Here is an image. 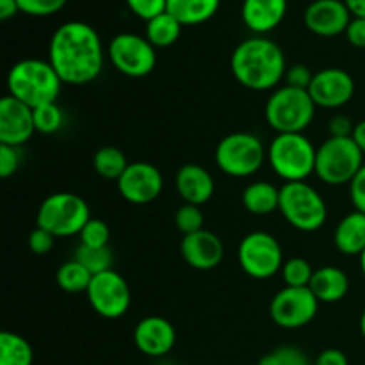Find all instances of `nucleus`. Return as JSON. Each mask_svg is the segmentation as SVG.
<instances>
[{
	"instance_id": "4468645a",
	"label": "nucleus",
	"mask_w": 365,
	"mask_h": 365,
	"mask_svg": "<svg viewBox=\"0 0 365 365\" xmlns=\"http://www.w3.org/2000/svg\"><path fill=\"white\" fill-rule=\"evenodd\" d=\"M164 187L163 173L150 163H132L118 180L121 198L134 205L155 202Z\"/></svg>"
},
{
	"instance_id": "0eeeda50",
	"label": "nucleus",
	"mask_w": 365,
	"mask_h": 365,
	"mask_svg": "<svg viewBox=\"0 0 365 365\" xmlns=\"http://www.w3.org/2000/svg\"><path fill=\"white\" fill-rule=\"evenodd\" d=\"M89 220L91 212L84 198L73 192H56L39 205L36 227L45 228L56 237H70L81 234Z\"/></svg>"
},
{
	"instance_id": "c85d7f7f",
	"label": "nucleus",
	"mask_w": 365,
	"mask_h": 365,
	"mask_svg": "<svg viewBox=\"0 0 365 365\" xmlns=\"http://www.w3.org/2000/svg\"><path fill=\"white\" fill-rule=\"evenodd\" d=\"M57 285L63 289L64 292L70 294H78V292H86L89 289V284L93 280V274L78 262L77 259L68 260L63 266L57 269Z\"/></svg>"
},
{
	"instance_id": "72a5a7b5",
	"label": "nucleus",
	"mask_w": 365,
	"mask_h": 365,
	"mask_svg": "<svg viewBox=\"0 0 365 365\" xmlns=\"http://www.w3.org/2000/svg\"><path fill=\"white\" fill-rule=\"evenodd\" d=\"M78 235H81V245L89 246V248H103V246H109V225L102 220H93L91 217Z\"/></svg>"
},
{
	"instance_id": "49530a36",
	"label": "nucleus",
	"mask_w": 365,
	"mask_h": 365,
	"mask_svg": "<svg viewBox=\"0 0 365 365\" xmlns=\"http://www.w3.org/2000/svg\"><path fill=\"white\" fill-rule=\"evenodd\" d=\"M353 18H365V0H344Z\"/></svg>"
},
{
	"instance_id": "2f4dec72",
	"label": "nucleus",
	"mask_w": 365,
	"mask_h": 365,
	"mask_svg": "<svg viewBox=\"0 0 365 365\" xmlns=\"http://www.w3.org/2000/svg\"><path fill=\"white\" fill-rule=\"evenodd\" d=\"M63 110L56 102L34 109V127L39 134H56L63 127Z\"/></svg>"
},
{
	"instance_id": "ddd939ff",
	"label": "nucleus",
	"mask_w": 365,
	"mask_h": 365,
	"mask_svg": "<svg viewBox=\"0 0 365 365\" xmlns=\"http://www.w3.org/2000/svg\"><path fill=\"white\" fill-rule=\"evenodd\" d=\"M317 309L319 299L309 287H284L271 299L269 316L277 327L298 330L312 323Z\"/></svg>"
},
{
	"instance_id": "9b49d317",
	"label": "nucleus",
	"mask_w": 365,
	"mask_h": 365,
	"mask_svg": "<svg viewBox=\"0 0 365 365\" xmlns=\"http://www.w3.org/2000/svg\"><path fill=\"white\" fill-rule=\"evenodd\" d=\"M155 46L143 36L134 32H121L110 39L107 56L120 73L132 78H141L152 73L155 68Z\"/></svg>"
},
{
	"instance_id": "09e8293b",
	"label": "nucleus",
	"mask_w": 365,
	"mask_h": 365,
	"mask_svg": "<svg viewBox=\"0 0 365 365\" xmlns=\"http://www.w3.org/2000/svg\"><path fill=\"white\" fill-rule=\"evenodd\" d=\"M257 365H280V362H278L277 353L271 351V353H267V355H264L262 359L259 360V364H257Z\"/></svg>"
},
{
	"instance_id": "6ab92c4d",
	"label": "nucleus",
	"mask_w": 365,
	"mask_h": 365,
	"mask_svg": "<svg viewBox=\"0 0 365 365\" xmlns=\"http://www.w3.org/2000/svg\"><path fill=\"white\" fill-rule=\"evenodd\" d=\"M180 255L185 264L195 269L209 271L220 266L225 255V248L216 234L203 228L196 234L184 235L180 242Z\"/></svg>"
},
{
	"instance_id": "5701e85b",
	"label": "nucleus",
	"mask_w": 365,
	"mask_h": 365,
	"mask_svg": "<svg viewBox=\"0 0 365 365\" xmlns=\"http://www.w3.org/2000/svg\"><path fill=\"white\" fill-rule=\"evenodd\" d=\"M335 248L344 255H359L365 250V214L355 212L348 214L339 221L334 232Z\"/></svg>"
},
{
	"instance_id": "1a4fd4ad",
	"label": "nucleus",
	"mask_w": 365,
	"mask_h": 365,
	"mask_svg": "<svg viewBox=\"0 0 365 365\" xmlns=\"http://www.w3.org/2000/svg\"><path fill=\"white\" fill-rule=\"evenodd\" d=\"M262 141L250 132H232L216 146V164L225 175L246 178L255 175L266 159Z\"/></svg>"
},
{
	"instance_id": "a18cd8bd",
	"label": "nucleus",
	"mask_w": 365,
	"mask_h": 365,
	"mask_svg": "<svg viewBox=\"0 0 365 365\" xmlns=\"http://www.w3.org/2000/svg\"><path fill=\"white\" fill-rule=\"evenodd\" d=\"M20 13L16 0H0V20L7 21Z\"/></svg>"
},
{
	"instance_id": "393cba45",
	"label": "nucleus",
	"mask_w": 365,
	"mask_h": 365,
	"mask_svg": "<svg viewBox=\"0 0 365 365\" xmlns=\"http://www.w3.org/2000/svg\"><path fill=\"white\" fill-rule=\"evenodd\" d=\"M242 205L255 216H267L280 209V189L269 182H253L242 192Z\"/></svg>"
},
{
	"instance_id": "79ce46f5",
	"label": "nucleus",
	"mask_w": 365,
	"mask_h": 365,
	"mask_svg": "<svg viewBox=\"0 0 365 365\" xmlns=\"http://www.w3.org/2000/svg\"><path fill=\"white\" fill-rule=\"evenodd\" d=\"M328 128H330V138H351L353 130H355V125L344 114H337L330 120L328 123Z\"/></svg>"
},
{
	"instance_id": "37998d69",
	"label": "nucleus",
	"mask_w": 365,
	"mask_h": 365,
	"mask_svg": "<svg viewBox=\"0 0 365 365\" xmlns=\"http://www.w3.org/2000/svg\"><path fill=\"white\" fill-rule=\"evenodd\" d=\"M346 38L356 48H365V18H351L346 29Z\"/></svg>"
},
{
	"instance_id": "473e14b6",
	"label": "nucleus",
	"mask_w": 365,
	"mask_h": 365,
	"mask_svg": "<svg viewBox=\"0 0 365 365\" xmlns=\"http://www.w3.org/2000/svg\"><path fill=\"white\" fill-rule=\"evenodd\" d=\"M175 225L184 235L196 234L203 230V212L198 205L184 203L175 214Z\"/></svg>"
},
{
	"instance_id": "f3484780",
	"label": "nucleus",
	"mask_w": 365,
	"mask_h": 365,
	"mask_svg": "<svg viewBox=\"0 0 365 365\" xmlns=\"http://www.w3.org/2000/svg\"><path fill=\"white\" fill-rule=\"evenodd\" d=\"M351 18L344 0H314L303 14L305 27L321 38H335L339 34H346Z\"/></svg>"
},
{
	"instance_id": "a19ab883",
	"label": "nucleus",
	"mask_w": 365,
	"mask_h": 365,
	"mask_svg": "<svg viewBox=\"0 0 365 365\" xmlns=\"http://www.w3.org/2000/svg\"><path fill=\"white\" fill-rule=\"evenodd\" d=\"M274 353H277L280 365H310L305 353L294 346H282V348L274 349Z\"/></svg>"
},
{
	"instance_id": "20e7f679",
	"label": "nucleus",
	"mask_w": 365,
	"mask_h": 365,
	"mask_svg": "<svg viewBox=\"0 0 365 365\" xmlns=\"http://www.w3.org/2000/svg\"><path fill=\"white\" fill-rule=\"evenodd\" d=\"M264 116L278 134H303L316 116V103L307 89L282 86L266 102Z\"/></svg>"
},
{
	"instance_id": "39448f33",
	"label": "nucleus",
	"mask_w": 365,
	"mask_h": 365,
	"mask_svg": "<svg viewBox=\"0 0 365 365\" xmlns=\"http://www.w3.org/2000/svg\"><path fill=\"white\" fill-rule=\"evenodd\" d=\"M317 148L305 134H277L267 150L274 173L285 182H305L316 173Z\"/></svg>"
},
{
	"instance_id": "e433bc0d",
	"label": "nucleus",
	"mask_w": 365,
	"mask_h": 365,
	"mask_svg": "<svg viewBox=\"0 0 365 365\" xmlns=\"http://www.w3.org/2000/svg\"><path fill=\"white\" fill-rule=\"evenodd\" d=\"M53 245H56V235L50 234L45 228L36 227L29 235V248L36 255H46L52 252Z\"/></svg>"
},
{
	"instance_id": "cd10ccee",
	"label": "nucleus",
	"mask_w": 365,
	"mask_h": 365,
	"mask_svg": "<svg viewBox=\"0 0 365 365\" xmlns=\"http://www.w3.org/2000/svg\"><path fill=\"white\" fill-rule=\"evenodd\" d=\"M93 168L100 177L118 182L128 168V160L116 146H103L93 155Z\"/></svg>"
},
{
	"instance_id": "8fccbe9b",
	"label": "nucleus",
	"mask_w": 365,
	"mask_h": 365,
	"mask_svg": "<svg viewBox=\"0 0 365 365\" xmlns=\"http://www.w3.org/2000/svg\"><path fill=\"white\" fill-rule=\"evenodd\" d=\"M360 334L365 339V310L362 312V316H360Z\"/></svg>"
},
{
	"instance_id": "bb28decb",
	"label": "nucleus",
	"mask_w": 365,
	"mask_h": 365,
	"mask_svg": "<svg viewBox=\"0 0 365 365\" xmlns=\"http://www.w3.org/2000/svg\"><path fill=\"white\" fill-rule=\"evenodd\" d=\"M34 351L29 341L13 331L0 334V365H32Z\"/></svg>"
},
{
	"instance_id": "58836bf2",
	"label": "nucleus",
	"mask_w": 365,
	"mask_h": 365,
	"mask_svg": "<svg viewBox=\"0 0 365 365\" xmlns=\"http://www.w3.org/2000/svg\"><path fill=\"white\" fill-rule=\"evenodd\" d=\"M312 78L314 73L310 71L309 66H305V64H294L285 73V86H291V88L298 89H309Z\"/></svg>"
},
{
	"instance_id": "4c0bfd02",
	"label": "nucleus",
	"mask_w": 365,
	"mask_h": 365,
	"mask_svg": "<svg viewBox=\"0 0 365 365\" xmlns=\"http://www.w3.org/2000/svg\"><path fill=\"white\" fill-rule=\"evenodd\" d=\"M20 168V155L18 148L7 145H0V178H9Z\"/></svg>"
},
{
	"instance_id": "a211bd4d",
	"label": "nucleus",
	"mask_w": 365,
	"mask_h": 365,
	"mask_svg": "<svg viewBox=\"0 0 365 365\" xmlns=\"http://www.w3.org/2000/svg\"><path fill=\"white\" fill-rule=\"evenodd\" d=\"M177 331L168 319L148 316L139 321L134 328V344L143 355L164 356L175 348Z\"/></svg>"
},
{
	"instance_id": "dca6fc26",
	"label": "nucleus",
	"mask_w": 365,
	"mask_h": 365,
	"mask_svg": "<svg viewBox=\"0 0 365 365\" xmlns=\"http://www.w3.org/2000/svg\"><path fill=\"white\" fill-rule=\"evenodd\" d=\"M36 132L34 109L14 96L6 95L0 100V145L20 148Z\"/></svg>"
},
{
	"instance_id": "2eb2a0df",
	"label": "nucleus",
	"mask_w": 365,
	"mask_h": 365,
	"mask_svg": "<svg viewBox=\"0 0 365 365\" xmlns=\"http://www.w3.org/2000/svg\"><path fill=\"white\" fill-rule=\"evenodd\" d=\"M307 91L316 107L339 109V107L346 106L355 95V81L342 68H324V70L314 73Z\"/></svg>"
},
{
	"instance_id": "9d476101",
	"label": "nucleus",
	"mask_w": 365,
	"mask_h": 365,
	"mask_svg": "<svg viewBox=\"0 0 365 365\" xmlns=\"http://www.w3.org/2000/svg\"><path fill=\"white\" fill-rule=\"evenodd\" d=\"M241 269L255 280H267L284 267V252L277 239L267 232H252L237 250Z\"/></svg>"
},
{
	"instance_id": "603ef678",
	"label": "nucleus",
	"mask_w": 365,
	"mask_h": 365,
	"mask_svg": "<svg viewBox=\"0 0 365 365\" xmlns=\"http://www.w3.org/2000/svg\"><path fill=\"white\" fill-rule=\"evenodd\" d=\"M248 365H257V364H248Z\"/></svg>"
},
{
	"instance_id": "412c9836",
	"label": "nucleus",
	"mask_w": 365,
	"mask_h": 365,
	"mask_svg": "<svg viewBox=\"0 0 365 365\" xmlns=\"http://www.w3.org/2000/svg\"><path fill=\"white\" fill-rule=\"evenodd\" d=\"M175 185L184 203L202 207L214 195V178L200 164H185L177 171Z\"/></svg>"
},
{
	"instance_id": "4be33fe9",
	"label": "nucleus",
	"mask_w": 365,
	"mask_h": 365,
	"mask_svg": "<svg viewBox=\"0 0 365 365\" xmlns=\"http://www.w3.org/2000/svg\"><path fill=\"white\" fill-rule=\"evenodd\" d=\"M309 289L319 299V303H337L348 294L349 278L341 267L323 266L314 271Z\"/></svg>"
},
{
	"instance_id": "423d86ee",
	"label": "nucleus",
	"mask_w": 365,
	"mask_h": 365,
	"mask_svg": "<svg viewBox=\"0 0 365 365\" xmlns=\"http://www.w3.org/2000/svg\"><path fill=\"white\" fill-rule=\"evenodd\" d=\"M278 210L299 232H317L328 217L327 202L307 182H285L280 189Z\"/></svg>"
},
{
	"instance_id": "7ed1b4c3",
	"label": "nucleus",
	"mask_w": 365,
	"mask_h": 365,
	"mask_svg": "<svg viewBox=\"0 0 365 365\" xmlns=\"http://www.w3.org/2000/svg\"><path fill=\"white\" fill-rule=\"evenodd\" d=\"M63 81L48 61L21 59L7 73V91L31 109L53 103L61 93Z\"/></svg>"
},
{
	"instance_id": "c756f323",
	"label": "nucleus",
	"mask_w": 365,
	"mask_h": 365,
	"mask_svg": "<svg viewBox=\"0 0 365 365\" xmlns=\"http://www.w3.org/2000/svg\"><path fill=\"white\" fill-rule=\"evenodd\" d=\"M75 259H77L93 277L103 273V271L113 269L114 262L113 250H110L109 246H103V248H89V246L81 245L77 248V253H75Z\"/></svg>"
},
{
	"instance_id": "a878e982",
	"label": "nucleus",
	"mask_w": 365,
	"mask_h": 365,
	"mask_svg": "<svg viewBox=\"0 0 365 365\" xmlns=\"http://www.w3.org/2000/svg\"><path fill=\"white\" fill-rule=\"evenodd\" d=\"M182 27L184 25L171 16L170 13H163L159 16L152 18L146 21V36L145 38L152 43L155 48H168V46L175 45L182 34Z\"/></svg>"
},
{
	"instance_id": "b1692460",
	"label": "nucleus",
	"mask_w": 365,
	"mask_h": 365,
	"mask_svg": "<svg viewBox=\"0 0 365 365\" xmlns=\"http://www.w3.org/2000/svg\"><path fill=\"white\" fill-rule=\"evenodd\" d=\"M221 0H168V13L184 27L209 21L220 9Z\"/></svg>"
},
{
	"instance_id": "f257e3e1",
	"label": "nucleus",
	"mask_w": 365,
	"mask_h": 365,
	"mask_svg": "<svg viewBox=\"0 0 365 365\" xmlns=\"http://www.w3.org/2000/svg\"><path fill=\"white\" fill-rule=\"evenodd\" d=\"M103 45L100 34L86 21H66L50 38L48 63L63 84L84 86L103 70Z\"/></svg>"
},
{
	"instance_id": "c03bdc74",
	"label": "nucleus",
	"mask_w": 365,
	"mask_h": 365,
	"mask_svg": "<svg viewBox=\"0 0 365 365\" xmlns=\"http://www.w3.org/2000/svg\"><path fill=\"white\" fill-rule=\"evenodd\" d=\"M314 365H349L348 359L341 349H324L319 356H317Z\"/></svg>"
},
{
	"instance_id": "6e6552de",
	"label": "nucleus",
	"mask_w": 365,
	"mask_h": 365,
	"mask_svg": "<svg viewBox=\"0 0 365 365\" xmlns=\"http://www.w3.org/2000/svg\"><path fill=\"white\" fill-rule=\"evenodd\" d=\"M364 157L353 138H328L317 148L316 175L324 184H351L365 164Z\"/></svg>"
},
{
	"instance_id": "c9c22d12",
	"label": "nucleus",
	"mask_w": 365,
	"mask_h": 365,
	"mask_svg": "<svg viewBox=\"0 0 365 365\" xmlns=\"http://www.w3.org/2000/svg\"><path fill=\"white\" fill-rule=\"evenodd\" d=\"M125 2L135 16L145 21L166 13L168 9V0H125Z\"/></svg>"
},
{
	"instance_id": "7c9ffc66",
	"label": "nucleus",
	"mask_w": 365,
	"mask_h": 365,
	"mask_svg": "<svg viewBox=\"0 0 365 365\" xmlns=\"http://www.w3.org/2000/svg\"><path fill=\"white\" fill-rule=\"evenodd\" d=\"M280 273L284 277L285 287H309L314 277L310 262L302 257H292V259L285 260Z\"/></svg>"
},
{
	"instance_id": "ea45409f",
	"label": "nucleus",
	"mask_w": 365,
	"mask_h": 365,
	"mask_svg": "<svg viewBox=\"0 0 365 365\" xmlns=\"http://www.w3.org/2000/svg\"><path fill=\"white\" fill-rule=\"evenodd\" d=\"M349 198H351L355 210L365 214V164L349 184Z\"/></svg>"
},
{
	"instance_id": "3c124183",
	"label": "nucleus",
	"mask_w": 365,
	"mask_h": 365,
	"mask_svg": "<svg viewBox=\"0 0 365 365\" xmlns=\"http://www.w3.org/2000/svg\"><path fill=\"white\" fill-rule=\"evenodd\" d=\"M360 269H362V274L365 277V250L360 253Z\"/></svg>"
},
{
	"instance_id": "aec40b11",
	"label": "nucleus",
	"mask_w": 365,
	"mask_h": 365,
	"mask_svg": "<svg viewBox=\"0 0 365 365\" xmlns=\"http://www.w3.org/2000/svg\"><path fill=\"white\" fill-rule=\"evenodd\" d=\"M287 14V0H245L241 16L246 27L257 36L274 31Z\"/></svg>"
},
{
	"instance_id": "f704fd0d",
	"label": "nucleus",
	"mask_w": 365,
	"mask_h": 365,
	"mask_svg": "<svg viewBox=\"0 0 365 365\" xmlns=\"http://www.w3.org/2000/svg\"><path fill=\"white\" fill-rule=\"evenodd\" d=\"M20 13L29 16H52L59 13L68 0H16Z\"/></svg>"
},
{
	"instance_id": "f03ea898",
	"label": "nucleus",
	"mask_w": 365,
	"mask_h": 365,
	"mask_svg": "<svg viewBox=\"0 0 365 365\" xmlns=\"http://www.w3.org/2000/svg\"><path fill=\"white\" fill-rule=\"evenodd\" d=\"M235 81L252 91L274 89L287 73L284 50L264 36H253L235 46L230 59Z\"/></svg>"
},
{
	"instance_id": "de8ad7c7",
	"label": "nucleus",
	"mask_w": 365,
	"mask_h": 365,
	"mask_svg": "<svg viewBox=\"0 0 365 365\" xmlns=\"http://www.w3.org/2000/svg\"><path fill=\"white\" fill-rule=\"evenodd\" d=\"M353 139H355V143L359 145V148L362 150V153L365 155V120L359 121V123L355 125V130H353Z\"/></svg>"
},
{
	"instance_id": "f8f14e48",
	"label": "nucleus",
	"mask_w": 365,
	"mask_h": 365,
	"mask_svg": "<svg viewBox=\"0 0 365 365\" xmlns=\"http://www.w3.org/2000/svg\"><path fill=\"white\" fill-rule=\"evenodd\" d=\"M86 294L93 310L106 319H120L130 309V287L127 280L114 269L95 274Z\"/></svg>"
}]
</instances>
